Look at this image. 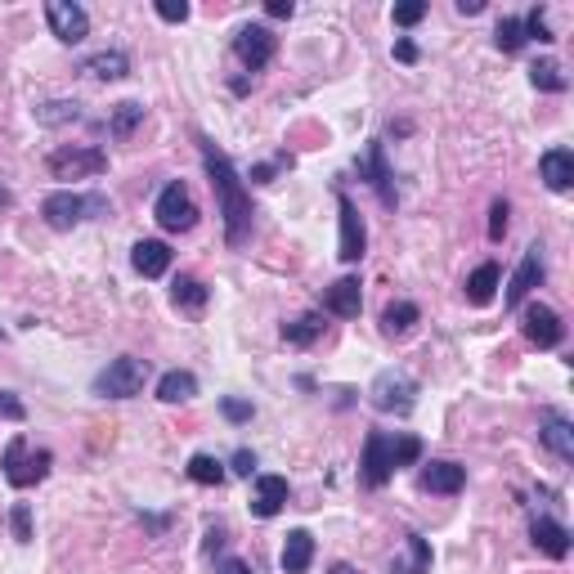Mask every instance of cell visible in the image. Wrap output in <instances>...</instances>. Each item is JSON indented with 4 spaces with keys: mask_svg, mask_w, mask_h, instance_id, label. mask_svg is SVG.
<instances>
[{
    "mask_svg": "<svg viewBox=\"0 0 574 574\" xmlns=\"http://www.w3.org/2000/svg\"><path fill=\"white\" fill-rule=\"evenodd\" d=\"M36 122H41V126H68V122H81V104H77V99H50V104L36 108Z\"/></svg>",
    "mask_w": 574,
    "mask_h": 574,
    "instance_id": "33",
    "label": "cell"
},
{
    "mask_svg": "<svg viewBox=\"0 0 574 574\" xmlns=\"http://www.w3.org/2000/svg\"><path fill=\"white\" fill-rule=\"evenodd\" d=\"M157 18H162V23H184L189 5H184V0H157Z\"/></svg>",
    "mask_w": 574,
    "mask_h": 574,
    "instance_id": "42",
    "label": "cell"
},
{
    "mask_svg": "<svg viewBox=\"0 0 574 574\" xmlns=\"http://www.w3.org/2000/svg\"><path fill=\"white\" fill-rule=\"evenodd\" d=\"M395 435L386 431H368L364 453H359V485L364 489H382L395 476Z\"/></svg>",
    "mask_w": 574,
    "mask_h": 574,
    "instance_id": "8",
    "label": "cell"
},
{
    "mask_svg": "<svg viewBox=\"0 0 574 574\" xmlns=\"http://www.w3.org/2000/svg\"><path fill=\"white\" fill-rule=\"evenodd\" d=\"M539 444L548 453H557L561 462H574V422L561 409H543L539 413Z\"/></svg>",
    "mask_w": 574,
    "mask_h": 574,
    "instance_id": "14",
    "label": "cell"
},
{
    "mask_svg": "<svg viewBox=\"0 0 574 574\" xmlns=\"http://www.w3.org/2000/svg\"><path fill=\"white\" fill-rule=\"evenodd\" d=\"M480 9H485L480 0H458V14H480Z\"/></svg>",
    "mask_w": 574,
    "mask_h": 574,
    "instance_id": "49",
    "label": "cell"
},
{
    "mask_svg": "<svg viewBox=\"0 0 574 574\" xmlns=\"http://www.w3.org/2000/svg\"><path fill=\"white\" fill-rule=\"evenodd\" d=\"M521 332H525V341L539 346V350H557L561 341H566V323H561V314L552 310V305H543V301L521 305Z\"/></svg>",
    "mask_w": 574,
    "mask_h": 574,
    "instance_id": "9",
    "label": "cell"
},
{
    "mask_svg": "<svg viewBox=\"0 0 574 574\" xmlns=\"http://www.w3.org/2000/svg\"><path fill=\"white\" fill-rule=\"evenodd\" d=\"M404 548H409V557L395 561V574H431V543L422 534H404Z\"/></svg>",
    "mask_w": 574,
    "mask_h": 574,
    "instance_id": "28",
    "label": "cell"
},
{
    "mask_svg": "<svg viewBox=\"0 0 574 574\" xmlns=\"http://www.w3.org/2000/svg\"><path fill=\"white\" fill-rule=\"evenodd\" d=\"M9 530H14L18 543H32V507L14 503V512H9Z\"/></svg>",
    "mask_w": 574,
    "mask_h": 574,
    "instance_id": "38",
    "label": "cell"
},
{
    "mask_svg": "<svg viewBox=\"0 0 574 574\" xmlns=\"http://www.w3.org/2000/svg\"><path fill=\"white\" fill-rule=\"evenodd\" d=\"M113 211V202L104 198V193H72V189H59V193H50V198L41 202V216H45V225L50 229H77V225H86V220H99V216H108Z\"/></svg>",
    "mask_w": 574,
    "mask_h": 574,
    "instance_id": "2",
    "label": "cell"
},
{
    "mask_svg": "<svg viewBox=\"0 0 574 574\" xmlns=\"http://www.w3.org/2000/svg\"><path fill=\"white\" fill-rule=\"evenodd\" d=\"M234 476H247V480L256 476V453L252 449H238L234 453Z\"/></svg>",
    "mask_w": 574,
    "mask_h": 574,
    "instance_id": "43",
    "label": "cell"
},
{
    "mask_svg": "<svg viewBox=\"0 0 574 574\" xmlns=\"http://www.w3.org/2000/svg\"><path fill=\"white\" fill-rule=\"evenodd\" d=\"M45 23H50V32L59 36L63 45H81L90 36V14L77 0H50V5H45Z\"/></svg>",
    "mask_w": 574,
    "mask_h": 574,
    "instance_id": "12",
    "label": "cell"
},
{
    "mask_svg": "<svg viewBox=\"0 0 574 574\" xmlns=\"http://www.w3.org/2000/svg\"><path fill=\"white\" fill-rule=\"evenodd\" d=\"M50 462H54L50 449H36V453H32V444H27L23 435H14V440L5 444L0 471H5V480H9L14 489H32V485H41V480L50 476Z\"/></svg>",
    "mask_w": 574,
    "mask_h": 574,
    "instance_id": "3",
    "label": "cell"
},
{
    "mask_svg": "<svg viewBox=\"0 0 574 574\" xmlns=\"http://www.w3.org/2000/svg\"><path fill=\"white\" fill-rule=\"evenodd\" d=\"M310 561H314V534L310 530H292L283 539V557H279L283 574H305V570H310Z\"/></svg>",
    "mask_w": 574,
    "mask_h": 574,
    "instance_id": "23",
    "label": "cell"
},
{
    "mask_svg": "<svg viewBox=\"0 0 574 574\" xmlns=\"http://www.w3.org/2000/svg\"><path fill=\"white\" fill-rule=\"evenodd\" d=\"M287 480L283 476H256L252 485V516H261V521H274V516L287 507Z\"/></svg>",
    "mask_w": 574,
    "mask_h": 574,
    "instance_id": "17",
    "label": "cell"
},
{
    "mask_svg": "<svg viewBox=\"0 0 574 574\" xmlns=\"http://www.w3.org/2000/svg\"><path fill=\"white\" fill-rule=\"evenodd\" d=\"M54 180H95V175L108 171V153L99 144H68V148H54L45 157Z\"/></svg>",
    "mask_w": 574,
    "mask_h": 574,
    "instance_id": "5",
    "label": "cell"
},
{
    "mask_svg": "<svg viewBox=\"0 0 574 574\" xmlns=\"http://www.w3.org/2000/svg\"><path fill=\"white\" fill-rule=\"evenodd\" d=\"M220 413H225L234 427H243V422H252L256 418V409H252V400H234V395H225L220 400Z\"/></svg>",
    "mask_w": 574,
    "mask_h": 574,
    "instance_id": "39",
    "label": "cell"
},
{
    "mask_svg": "<svg viewBox=\"0 0 574 574\" xmlns=\"http://www.w3.org/2000/svg\"><path fill=\"white\" fill-rule=\"evenodd\" d=\"M498 279H503V274H498L494 261L476 265V270H471V279H467V301L471 305H489V301H494V292H498Z\"/></svg>",
    "mask_w": 574,
    "mask_h": 574,
    "instance_id": "27",
    "label": "cell"
},
{
    "mask_svg": "<svg viewBox=\"0 0 574 574\" xmlns=\"http://www.w3.org/2000/svg\"><path fill=\"white\" fill-rule=\"evenodd\" d=\"M462 485H467V467H462V462L435 458L422 467V489H427V494H462Z\"/></svg>",
    "mask_w": 574,
    "mask_h": 574,
    "instance_id": "19",
    "label": "cell"
},
{
    "mask_svg": "<svg viewBox=\"0 0 574 574\" xmlns=\"http://www.w3.org/2000/svg\"><path fill=\"white\" fill-rule=\"evenodd\" d=\"M140 122H144V104L140 99H126V104H117L113 117H108V135H113V140H131Z\"/></svg>",
    "mask_w": 574,
    "mask_h": 574,
    "instance_id": "30",
    "label": "cell"
},
{
    "mask_svg": "<svg viewBox=\"0 0 574 574\" xmlns=\"http://www.w3.org/2000/svg\"><path fill=\"white\" fill-rule=\"evenodd\" d=\"M543 274H548V265H543V243H534V247H525V256H521V265H516V274H512V283H507V310H521L525 301H530V292L543 283Z\"/></svg>",
    "mask_w": 574,
    "mask_h": 574,
    "instance_id": "13",
    "label": "cell"
},
{
    "mask_svg": "<svg viewBox=\"0 0 574 574\" xmlns=\"http://www.w3.org/2000/svg\"><path fill=\"white\" fill-rule=\"evenodd\" d=\"M323 328H328V323H323V314H301V319H292V323H283V341L287 346H314V341L323 337Z\"/></svg>",
    "mask_w": 574,
    "mask_h": 574,
    "instance_id": "29",
    "label": "cell"
},
{
    "mask_svg": "<svg viewBox=\"0 0 574 574\" xmlns=\"http://www.w3.org/2000/svg\"><path fill=\"white\" fill-rule=\"evenodd\" d=\"M198 148H202L207 180H211V189H216L220 220H225V243L229 247H247V243H252V220H256L252 189H247L243 175L234 171V162H229L225 148H216L207 135H198Z\"/></svg>",
    "mask_w": 574,
    "mask_h": 574,
    "instance_id": "1",
    "label": "cell"
},
{
    "mask_svg": "<svg viewBox=\"0 0 574 574\" xmlns=\"http://www.w3.org/2000/svg\"><path fill=\"white\" fill-rule=\"evenodd\" d=\"M0 207H14V198H9V189H0Z\"/></svg>",
    "mask_w": 574,
    "mask_h": 574,
    "instance_id": "51",
    "label": "cell"
},
{
    "mask_svg": "<svg viewBox=\"0 0 574 574\" xmlns=\"http://www.w3.org/2000/svg\"><path fill=\"white\" fill-rule=\"evenodd\" d=\"M494 45H498L503 54L525 50V27H521V18H498V27H494Z\"/></svg>",
    "mask_w": 574,
    "mask_h": 574,
    "instance_id": "34",
    "label": "cell"
},
{
    "mask_svg": "<svg viewBox=\"0 0 574 574\" xmlns=\"http://www.w3.org/2000/svg\"><path fill=\"white\" fill-rule=\"evenodd\" d=\"M265 14H270V18H292L296 5H292V0H270V5H265Z\"/></svg>",
    "mask_w": 574,
    "mask_h": 574,
    "instance_id": "46",
    "label": "cell"
},
{
    "mask_svg": "<svg viewBox=\"0 0 574 574\" xmlns=\"http://www.w3.org/2000/svg\"><path fill=\"white\" fill-rule=\"evenodd\" d=\"M530 81H534V90H548V95H566V90H570V81H566V72H561L557 59H539V63H534Z\"/></svg>",
    "mask_w": 574,
    "mask_h": 574,
    "instance_id": "31",
    "label": "cell"
},
{
    "mask_svg": "<svg viewBox=\"0 0 574 574\" xmlns=\"http://www.w3.org/2000/svg\"><path fill=\"white\" fill-rule=\"evenodd\" d=\"M530 539H534V548H539L543 557H552V561L570 557V530L561 521H552V516H534V521H530Z\"/></svg>",
    "mask_w": 574,
    "mask_h": 574,
    "instance_id": "16",
    "label": "cell"
},
{
    "mask_svg": "<svg viewBox=\"0 0 574 574\" xmlns=\"http://www.w3.org/2000/svg\"><path fill=\"white\" fill-rule=\"evenodd\" d=\"M0 422H27V404L14 391H0Z\"/></svg>",
    "mask_w": 574,
    "mask_h": 574,
    "instance_id": "40",
    "label": "cell"
},
{
    "mask_svg": "<svg viewBox=\"0 0 574 574\" xmlns=\"http://www.w3.org/2000/svg\"><path fill=\"white\" fill-rule=\"evenodd\" d=\"M184 471H189V480H193V485H225V476H229V471H225V462H220V458H211V453H193V458H189V467H184Z\"/></svg>",
    "mask_w": 574,
    "mask_h": 574,
    "instance_id": "32",
    "label": "cell"
},
{
    "mask_svg": "<svg viewBox=\"0 0 574 574\" xmlns=\"http://www.w3.org/2000/svg\"><path fill=\"white\" fill-rule=\"evenodd\" d=\"M193 395H198V377H193L189 368H171V373H162V382H157V400L162 404H189Z\"/></svg>",
    "mask_w": 574,
    "mask_h": 574,
    "instance_id": "25",
    "label": "cell"
},
{
    "mask_svg": "<svg viewBox=\"0 0 574 574\" xmlns=\"http://www.w3.org/2000/svg\"><path fill=\"white\" fill-rule=\"evenodd\" d=\"M283 162V157H279ZM279 162H261V166H252V184H270L274 180V171H279Z\"/></svg>",
    "mask_w": 574,
    "mask_h": 574,
    "instance_id": "45",
    "label": "cell"
},
{
    "mask_svg": "<svg viewBox=\"0 0 574 574\" xmlns=\"http://www.w3.org/2000/svg\"><path fill=\"white\" fill-rule=\"evenodd\" d=\"M359 175H368V184L377 189L382 207H391V211H395L400 193H395V180H391V166H386V148H382V140H373V144H368V153L359 157Z\"/></svg>",
    "mask_w": 574,
    "mask_h": 574,
    "instance_id": "15",
    "label": "cell"
},
{
    "mask_svg": "<svg viewBox=\"0 0 574 574\" xmlns=\"http://www.w3.org/2000/svg\"><path fill=\"white\" fill-rule=\"evenodd\" d=\"M81 72L95 77V81H122V77H131V54L126 50H95V54L81 59Z\"/></svg>",
    "mask_w": 574,
    "mask_h": 574,
    "instance_id": "21",
    "label": "cell"
},
{
    "mask_svg": "<svg viewBox=\"0 0 574 574\" xmlns=\"http://www.w3.org/2000/svg\"><path fill=\"white\" fill-rule=\"evenodd\" d=\"M131 265L144 279H162V274L171 270V247H166L162 238H140V243L131 247Z\"/></svg>",
    "mask_w": 574,
    "mask_h": 574,
    "instance_id": "20",
    "label": "cell"
},
{
    "mask_svg": "<svg viewBox=\"0 0 574 574\" xmlns=\"http://www.w3.org/2000/svg\"><path fill=\"white\" fill-rule=\"evenodd\" d=\"M521 27H525V41H557L552 27H548V18H543V5H534L530 14L521 18Z\"/></svg>",
    "mask_w": 574,
    "mask_h": 574,
    "instance_id": "35",
    "label": "cell"
},
{
    "mask_svg": "<svg viewBox=\"0 0 574 574\" xmlns=\"http://www.w3.org/2000/svg\"><path fill=\"white\" fill-rule=\"evenodd\" d=\"M216 574H256V570L243 557H225V561H216Z\"/></svg>",
    "mask_w": 574,
    "mask_h": 574,
    "instance_id": "44",
    "label": "cell"
},
{
    "mask_svg": "<svg viewBox=\"0 0 574 574\" xmlns=\"http://www.w3.org/2000/svg\"><path fill=\"white\" fill-rule=\"evenodd\" d=\"M153 377L148 359H135V355H122L95 377V395L99 400H135L144 391V382Z\"/></svg>",
    "mask_w": 574,
    "mask_h": 574,
    "instance_id": "4",
    "label": "cell"
},
{
    "mask_svg": "<svg viewBox=\"0 0 574 574\" xmlns=\"http://www.w3.org/2000/svg\"><path fill=\"white\" fill-rule=\"evenodd\" d=\"M391 18H395V27H418L427 18V0H404V5L391 9Z\"/></svg>",
    "mask_w": 574,
    "mask_h": 574,
    "instance_id": "36",
    "label": "cell"
},
{
    "mask_svg": "<svg viewBox=\"0 0 574 574\" xmlns=\"http://www.w3.org/2000/svg\"><path fill=\"white\" fill-rule=\"evenodd\" d=\"M422 458V440L418 435H395V467H413Z\"/></svg>",
    "mask_w": 574,
    "mask_h": 574,
    "instance_id": "37",
    "label": "cell"
},
{
    "mask_svg": "<svg viewBox=\"0 0 574 574\" xmlns=\"http://www.w3.org/2000/svg\"><path fill=\"white\" fill-rule=\"evenodd\" d=\"M274 50H279V36H274L265 23H247V27H238V36H234V54H238V63H243L247 72L270 68Z\"/></svg>",
    "mask_w": 574,
    "mask_h": 574,
    "instance_id": "10",
    "label": "cell"
},
{
    "mask_svg": "<svg viewBox=\"0 0 574 574\" xmlns=\"http://www.w3.org/2000/svg\"><path fill=\"white\" fill-rule=\"evenodd\" d=\"M368 400H373L377 413H413V404H418V382H413L409 373H400V368H386V373L373 377V386H368Z\"/></svg>",
    "mask_w": 574,
    "mask_h": 574,
    "instance_id": "7",
    "label": "cell"
},
{
    "mask_svg": "<svg viewBox=\"0 0 574 574\" xmlns=\"http://www.w3.org/2000/svg\"><path fill=\"white\" fill-rule=\"evenodd\" d=\"M337 207H341V247H337V256L346 265H355V261H364V252H368V225H364V216H359V207H355L350 193L337 189Z\"/></svg>",
    "mask_w": 574,
    "mask_h": 574,
    "instance_id": "11",
    "label": "cell"
},
{
    "mask_svg": "<svg viewBox=\"0 0 574 574\" xmlns=\"http://www.w3.org/2000/svg\"><path fill=\"white\" fill-rule=\"evenodd\" d=\"M418 319H422V310L413 301H391L382 310V332H386V337H409Z\"/></svg>",
    "mask_w": 574,
    "mask_h": 574,
    "instance_id": "26",
    "label": "cell"
},
{
    "mask_svg": "<svg viewBox=\"0 0 574 574\" xmlns=\"http://www.w3.org/2000/svg\"><path fill=\"white\" fill-rule=\"evenodd\" d=\"M539 175L552 193H566L574 184V153L570 148H548V153L539 157Z\"/></svg>",
    "mask_w": 574,
    "mask_h": 574,
    "instance_id": "22",
    "label": "cell"
},
{
    "mask_svg": "<svg viewBox=\"0 0 574 574\" xmlns=\"http://www.w3.org/2000/svg\"><path fill=\"white\" fill-rule=\"evenodd\" d=\"M507 216H512V207H507V202L498 198L494 207H489V238H494V243H503V234H507Z\"/></svg>",
    "mask_w": 574,
    "mask_h": 574,
    "instance_id": "41",
    "label": "cell"
},
{
    "mask_svg": "<svg viewBox=\"0 0 574 574\" xmlns=\"http://www.w3.org/2000/svg\"><path fill=\"white\" fill-rule=\"evenodd\" d=\"M220 543H225V530H220V525H211V530H207V552H216Z\"/></svg>",
    "mask_w": 574,
    "mask_h": 574,
    "instance_id": "48",
    "label": "cell"
},
{
    "mask_svg": "<svg viewBox=\"0 0 574 574\" xmlns=\"http://www.w3.org/2000/svg\"><path fill=\"white\" fill-rule=\"evenodd\" d=\"M207 301H211L207 283L193 279V274H180V279L171 283V305H175V310H184V314H202V310H207Z\"/></svg>",
    "mask_w": 574,
    "mask_h": 574,
    "instance_id": "24",
    "label": "cell"
},
{
    "mask_svg": "<svg viewBox=\"0 0 574 574\" xmlns=\"http://www.w3.org/2000/svg\"><path fill=\"white\" fill-rule=\"evenodd\" d=\"M395 59H400V63H418V45H413V41H395Z\"/></svg>",
    "mask_w": 574,
    "mask_h": 574,
    "instance_id": "47",
    "label": "cell"
},
{
    "mask_svg": "<svg viewBox=\"0 0 574 574\" xmlns=\"http://www.w3.org/2000/svg\"><path fill=\"white\" fill-rule=\"evenodd\" d=\"M332 574H355V570H350L346 561H337V566H332Z\"/></svg>",
    "mask_w": 574,
    "mask_h": 574,
    "instance_id": "50",
    "label": "cell"
},
{
    "mask_svg": "<svg viewBox=\"0 0 574 574\" xmlns=\"http://www.w3.org/2000/svg\"><path fill=\"white\" fill-rule=\"evenodd\" d=\"M364 310V292H359V279H337L323 287V314H337V319H359Z\"/></svg>",
    "mask_w": 574,
    "mask_h": 574,
    "instance_id": "18",
    "label": "cell"
},
{
    "mask_svg": "<svg viewBox=\"0 0 574 574\" xmlns=\"http://www.w3.org/2000/svg\"><path fill=\"white\" fill-rule=\"evenodd\" d=\"M153 216H157V225H162L166 234H189V229L198 225V202H193L189 184L184 180L166 184V189L157 193V202H153Z\"/></svg>",
    "mask_w": 574,
    "mask_h": 574,
    "instance_id": "6",
    "label": "cell"
}]
</instances>
